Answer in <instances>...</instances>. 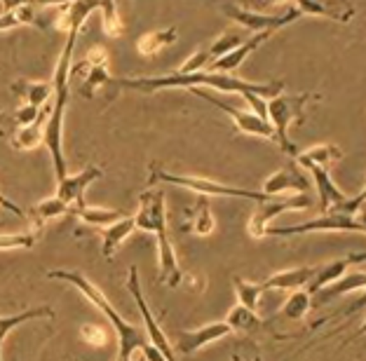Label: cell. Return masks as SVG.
<instances>
[{"label": "cell", "mask_w": 366, "mask_h": 361, "mask_svg": "<svg viewBox=\"0 0 366 361\" xmlns=\"http://www.w3.org/2000/svg\"><path fill=\"white\" fill-rule=\"evenodd\" d=\"M108 66H111V56H108V49L102 45L89 47V52L85 59L78 64L76 73L82 75V85H80V97L85 99H94V94L102 87L111 85V73H108Z\"/></svg>", "instance_id": "cell-12"}, {"label": "cell", "mask_w": 366, "mask_h": 361, "mask_svg": "<svg viewBox=\"0 0 366 361\" xmlns=\"http://www.w3.org/2000/svg\"><path fill=\"white\" fill-rule=\"evenodd\" d=\"M31 5L40 7V10H52V7H64V5H71L73 0H29Z\"/></svg>", "instance_id": "cell-41"}, {"label": "cell", "mask_w": 366, "mask_h": 361, "mask_svg": "<svg viewBox=\"0 0 366 361\" xmlns=\"http://www.w3.org/2000/svg\"><path fill=\"white\" fill-rule=\"evenodd\" d=\"M78 33L76 29L69 31L66 45L61 49V56L56 61L54 78H52V99H49V113L43 127V144L47 146L49 155L54 162V174L56 181H61L66 176V157H64V117H66V106H69V80H71V66H73V49L78 43Z\"/></svg>", "instance_id": "cell-2"}, {"label": "cell", "mask_w": 366, "mask_h": 361, "mask_svg": "<svg viewBox=\"0 0 366 361\" xmlns=\"http://www.w3.org/2000/svg\"><path fill=\"white\" fill-rule=\"evenodd\" d=\"M226 324L230 326V331H242V333H259L265 329V322L259 317V312L247 310L244 305H235L228 312Z\"/></svg>", "instance_id": "cell-29"}, {"label": "cell", "mask_w": 366, "mask_h": 361, "mask_svg": "<svg viewBox=\"0 0 366 361\" xmlns=\"http://www.w3.org/2000/svg\"><path fill=\"white\" fill-rule=\"evenodd\" d=\"M214 228H216V221H214L212 209H209V197L199 195L197 204L186 214L183 230H188V232H193V234H199V237H207V234L214 232Z\"/></svg>", "instance_id": "cell-22"}, {"label": "cell", "mask_w": 366, "mask_h": 361, "mask_svg": "<svg viewBox=\"0 0 366 361\" xmlns=\"http://www.w3.org/2000/svg\"><path fill=\"white\" fill-rule=\"evenodd\" d=\"M212 66V56H209V47L202 45L197 47L193 54H190L186 61L179 66V73H197V71H207Z\"/></svg>", "instance_id": "cell-37"}, {"label": "cell", "mask_w": 366, "mask_h": 361, "mask_svg": "<svg viewBox=\"0 0 366 361\" xmlns=\"http://www.w3.org/2000/svg\"><path fill=\"white\" fill-rule=\"evenodd\" d=\"M134 361H146V359H144V355H141V352H139V359H134Z\"/></svg>", "instance_id": "cell-44"}, {"label": "cell", "mask_w": 366, "mask_h": 361, "mask_svg": "<svg viewBox=\"0 0 366 361\" xmlns=\"http://www.w3.org/2000/svg\"><path fill=\"white\" fill-rule=\"evenodd\" d=\"M80 335H82V340H85L87 345H92V347H104L106 342H108L106 329H102V326H94V324H85V326H82Z\"/></svg>", "instance_id": "cell-38"}, {"label": "cell", "mask_w": 366, "mask_h": 361, "mask_svg": "<svg viewBox=\"0 0 366 361\" xmlns=\"http://www.w3.org/2000/svg\"><path fill=\"white\" fill-rule=\"evenodd\" d=\"M223 12H226L232 21H237L239 26H244L247 31L268 33V36L301 19V12H298L294 5L285 7V10H280V12H261V10H247V7H239V5H223Z\"/></svg>", "instance_id": "cell-9"}, {"label": "cell", "mask_w": 366, "mask_h": 361, "mask_svg": "<svg viewBox=\"0 0 366 361\" xmlns=\"http://www.w3.org/2000/svg\"><path fill=\"white\" fill-rule=\"evenodd\" d=\"M296 162L307 169V167H322V169H331L334 164H338L343 159V150L336 144H317L312 148L303 150V153H296Z\"/></svg>", "instance_id": "cell-21"}, {"label": "cell", "mask_w": 366, "mask_h": 361, "mask_svg": "<svg viewBox=\"0 0 366 361\" xmlns=\"http://www.w3.org/2000/svg\"><path fill=\"white\" fill-rule=\"evenodd\" d=\"M148 183H172V186H181L190 192H197L202 197H239V199H254V202H263L265 192L259 190H247V188H235L228 186L223 181L204 179V176H193V174H174L162 169V167L151 164V174H148Z\"/></svg>", "instance_id": "cell-5"}, {"label": "cell", "mask_w": 366, "mask_h": 361, "mask_svg": "<svg viewBox=\"0 0 366 361\" xmlns=\"http://www.w3.org/2000/svg\"><path fill=\"white\" fill-rule=\"evenodd\" d=\"M47 277L49 280L66 282V284H71V287H76L82 296H85L89 303L94 305L99 312L108 319V322H111L115 333H118V342H120V350H118L115 361H134L137 350L141 352L146 345H151L146 338V331H141V326H134V324H129L127 319H122V315L111 305V300H108L104 293L99 291V287H94V284H92L82 272H78V270H49Z\"/></svg>", "instance_id": "cell-4"}, {"label": "cell", "mask_w": 366, "mask_h": 361, "mask_svg": "<svg viewBox=\"0 0 366 361\" xmlns=\"http://www.w3.org/2000/svg\"><path fill=\"white\" fill-rule=\"evenodd\" d=\"M239 43H242V36L239 33H235V31H223L219 38L216 40H212L209 45V56H212V64L216 61V59H221L223 54H228L230 49H235Z\"/></svg>", "instance_id": "cell-36"}, {"label": "cell", "mask_w": 366, "mask_h": 361, "mask_svg": "<svg viewBox=\"0 0 366 361\" xmlns=\"http://www.w3.org/2000/svg\"><path fill=\"white\" fill-rule=\"evenodd\" d=\"M268 38H270L268 33H254V36L249 38V40H242V43H239L235 49H230L228 54H223L221 59H216L209 69L216 71V73H235L239 66L244 64V59L252 52H256V49H259Z\"/></svg>", "instance_id": "cell-18"}, {"label": "cell", "mask_w": 366, "mask_h": 361, "mask_svg": "<svg viewBox=\"0 0 366 361\" xmlns=\"http://www.w3.org/2000/svg\"><path fill=\"white\" fill-rule=\"evenodd\" d=\"M307 188H310V181L294 164H287L263 181L261 192H265V195H289V192H307Z\"/></svg>", "instance_id": "cell-17"}, {"label": "cell", "mask_w": 366, "mask_h": 361, "mask_svg": "<svg viewBox=\"0 0 366 361\" xmlns=\"http://www.w3.org/2000/svg\"><path fill=\"white\" fill-rule=\"evenodd\" d=\"M66 214H71V209H69V204H64L56 195L49 197V199H43V202L31 209L33 225H38V228H45L47 221H54V218L66 216Z\"/></svg>", "instance_id": "cell-31"}, {"label": "cell", "mask_w": 366, "mask_h": 361, "mask_svg": "<svg viewBox=\"0 0 366 361\" xmlns=\"http://www.w3.org/2000/svg\"><path fill=\"white\" fill-rule=\"evenodd\" d=\"M307 102H310V94H287V92H280L277 97L265 99V120L270 122L274 141L287 155H296V146L291 144L289 132L294 124L303 122V111Z\"/></svg>", "instance_id": "cell-6"}, {"label": "cell", "mask_w": 366, "mask_h": 361, "mask_svg": "<svg viewBox=\"0 0 366 361\" xmlns=\"http://www.w3.org/2000/svg\"><path fill=\"white\" fill-rule=\"evenodd\" d=\"M52 319L54 312L52 307L47 305H40V307H31V310H24V312H16V315H10V317H0V361H3V342L5 338L10 335V331H14L16 326L31 322V319Z\"/></svg>", "instance_id": "cell-26"}, {"label": "cell", "mask_w": 366, "mask_h": 361, "mask_svg": "<svg viewBox=\"0 0 366 361\" xmlns=\"http://www.w3.org/2000/svg\"><path fill=\"white\" fill-rule=\"evenodd\" d=\"M312 310V305H310V296H307L305 291H301L298 289L296 293H291V298L287 300L285 305H282V317L285 319H303L307 312Z\"/></svg>", "instance_id": "cell-35"}, {"label": "cell", "mask_w": 366, "mask_h": 361, "mask_svg": "<svg viewBox=\"0 0 366 361\" xmlns=\"http://www.w3.org/2000/svg\"><path fill=\"white\" fill-rule=\"evenodd\" d=\"M230 333L232 331H230V326L226 322H214V324L202 326V329H197V331H177L174 340H169V342H172L174 352L179 350V355L190 357V355H195V352H199L202 347L212 345V342L226 338V335H230Z\"/></svg>", "instance_id": "cell-13"}, {"label": "cell", "mask_w": 366, "mask_h": 361, "mask_svg": "<svg viewBox=\"0 0 366 361\" xmlns=\"http://www.w3.org/2000/svg\"><path fill=\"white\" fill-rule=\"evenodd\" d=\"M111 85L120 89H134L146 92V94H155L160 89H214V92H226V94L237 97H277L280 92H285V82H249L244 78H237L235 73H216V71H197V73H167V75H153V78H120L111 80Z\"/></svg>", "instance_id": "cell-1"}, {"label": "cell", "mask_w": 366, "mask_h": 361, "mask_svg": "<svg viewBox=\"0 0 366 361\" xmlns=\"http://www.w3.org/2000/svg\"><path fill=\"white\" fill-rule=\"evenodd\" d=\"M0 3H3V12H5V10H14L19 5H29V0H0Z\"/></svg>", "instance_id": "cell-43"}, {"label": "cell", "mask_w": 366, "mask_h": 361, "mask_svg": "<svg viewBox=\"0 0 366 361\" xmlns=\"http://www.w3.org/2000/svg\"><path fill=\"white\" fill-rule=\"evenodd\" d=\"M102 176H104V169L97 164H87L85 169L78 174H66L59 181V186H56V197H59L64 204H69V209L73 212L76 207L85 204V190L94 181L102 179Z\"/></svg>", "instance_id": "cell-14"}, {"label": "cell", "mask_w": 366, "mask_h": 361, "mask_svg": "<svg viewBox=\"0 0 366 361\" xmlns=\"http://www.w3.org/2000/svg\"><path fill=\"white\" fill-rule=\"evenodd\" d=\"M287 3H294V0H244V7H247V10H261L263 12V7L287 5Z\"/></svg>", "instance_id": "cell-40"}, {"label": "cell", "mask_w": 366, "mask_h": 361, "mask_svg": "<svg viewBox=\"0 0 366 361\" xmlns=\"http://www.w3.org/2000/svg\"><path fill=\"white\" fill-rule=\"evenodd\" d=\"M291 5L301 12V16H320L338 24H350L357 16L352 0H294Z\"/></svg>", "instance_id": "cell-15"}, {"label": "cell", "mask_w": 366, "mask_h": 361, "mask_svg": "<svg viewBox=\"0 0 366 361\" xmlns=\"http://www.w3.org/2000/svg\"><path fill=\"white\" fill-rule=\"evenodd\" d=\"M315 202L312 197L307 195V192H289V195H268L259 202L256 207V212L249 218V225L247 230L252 234L254 239H263L265 237V230H268L270 221H274L280 214L285 212H305V209H310Z\"/></svg>", "instance_id": "cell-8"}, {"label": "cell", "mask_w": 366, "mask_h": 361, "mask_svg": "<svg viewBox=\"0 0 366 361\" xmlns=\"http://www.w3.org/2000/svg\"><path fill=\"white\" fill-rule=\"evenodd\" d=\"M97 10L102 12V26H104V33L108 38H120L122 31H124V21L118 12V5H115V0H99Z\"/></svg>", "instance_id": "cell-32"}, {"label": "cell", "mask_w": 366, "mask_h": 361, "mask_svg": "<svg viewBox=\"0 0 366 361\" xmlns=\"http://www.w3.org/2000/svg\"><path fill=\"white\" fill-rule=\"evenodd\" d=\"M307 172H310L315 188H317V199H320L322 214H327V212L347 214V216H360L362 214L366 190H362L360 195H355V197H347L345 192L334 183L329 169H322V167H307Z\"/></svg>", "instance_id": "cell-7"}, {"label": "cell", "mask_w": 366, "mask_h": 361, "mask_svg": "<svg viewBox=\"0 0 366 361\" xmlns=\"http://www.w3.org/2000/svg\"><path fill=\"white\" fill-rule=\"evenodd\" d=\"M71 214L78 216L82 223L94 225V228H108V225L118 223L120 218L127 216L124 212H118V209H102V207H87V204L76 207Z\"/></svg>", "instance_id": "cell-28"}, {"label": "cell", "mask_w": 366, "mask_h": 361, "mask_svg": "<svg viewBox=\"0 0 366 361\" xmlns=\"http://www.w3.org/2000/svg\"><path fill=\"white\" fill-rule=\"evenodd\" d=\"M134 216H124L120 218L118 223L108 225V228H104V242H102V251L106 258H113L115 251H118L122 247V242L129 237L132 232H134Z\"/></svg>", "instance_id": "cell-25"}, {"label": "cell", "mask_w": 366, "mask_h": 361, "mask_svg": "<svg viewBox=\"0 0 366 361\" xmlns=\"http://www.w3.org/2000/svg\"><path fill=\"white\" fill-rule=\"evenodd\" d=\"M43 228L33 225L26 232H14V234H0V251H14V249H33L40 242Z\"/></svg>", "instance_id": "cell-33"}, {"label": "cell", "mask_w": 366, "mask_h": 361, "mask_svg": "<svg viewBox=\"0 0 366 361\" xmlns=\"http://www.w3.org/2000/svg\"><path fill=\"white\" fill-rule=\"evenodd\" d=\"M179 40V31L169 26V29H157V31H148L146 36H141L137 40V52L141 56H155L160 54L162 49L172 47Z\"/></svg>", "instance_id": "cell-23"}, {"label": "cell", "mask_w": 366, "mask_h": 361, "mask_svg": "<svg viewBox=\"0 0 366 361\" xmlns=\"http://www.w3.org/2000/svg\"><path fill=\"white\" fill-rule=\"evenodd\" d=\"M40 7L36 5H19L14 10H5L0 14V31H10V29H19V26H31V24H40L38 19Z\"/></svg>", "instance_id": "cell-30"}, {"label": "cell", "mask_w": 366, "mask_h": 361, "mask_svg": "<svg viewBox=\"0 0 366 361\" xmlns=\"http://www.w3.org/2000/svg\"><path fill=\"white\" fill-rule=\"evenodd\" d=\"M14 92L24 97V104L43 108L52 99V82L47 80H19L14 82Z\"/></svg>", "instance_id": "cell-27"}, {"label": "cell", "mask_w": 366, "mask_h": 361, "mask_svg": "<svg viewBox=\"0 0 366 361\" xmlns=\"http://www.w3.org/2000/svg\"><path fill=\"white\" fill-rule=\"evenodd\" d=\"M190 94H195L199 99H204L207 104H212L214 108H219V111H223L232 122H235V129L242 132V134H249V137H261V139H274V132L270 127V122L265 120V117L256 115L252 111H242V108H235L230 106L228 102H223V99H219L216 94H212V92L207 89H188Z\"/></svg>", "instance_id": "cell-11"}, {"label": "cell", "mask_w": 366, "mask_h": 361, "mask_svg": "<svg viewBox=\"0 0 366 361\" xmlns=\"http://www.w3.org/2000/svg\"><path fill=\"white\" fill-rule=\"evenodd\" d=\"M312 275H315V265L289 267V270H280L270 275L268 280L261 282V287L263 291H298L310 282Z\"/></svg>", "instance_id": "cell-19"}, {"label": "cell", "mask_w": 366, "mask_h": 361, "mask_svg": "<svg viewBox=\"0 0 366 361\" xmlns=\"http://www.w3.org/2000/svg\"><path fill=\"white\" fill-rule=\"evenodd\" d=\"M47 113H49V104L43 106V111H40V117H38L36 122L26 124V127H19V129L14 132L12 146L16 150H36L40 144H43V127H45Z\"/></svg>", "instance_id": "cell-24"}, {"label": "cell", "mask_w": 366, "mask_h": 361, "mask_svg": "<svg viewBox=\"0 0 366 361\" xmlns=\"http://www.w3.org/2000/svg\"><path fill=\"white\" fill-rule=\"evenodd\" d=\"M364 287H366V275L362 270H357L352 275L340 277V280L327 284V287H322L317 293H312V296H310V305L312 307H320L324 303H329V300L343 296V293H350L355 289H364Z\"/></svg>", "instance_id": "cell-20"}, {"label": "cell", "mask_w": 366, "mask_h": 361, "mask_svg": "<svg viewBox=\"0 0 366 361\" xmlns=\"http://www.w3.org/2000/svg\"><path fill=\"white\" fill-rule=\"evenodd\" d=\"M40 111L43 108H36V106H29V104H24L19 106L14 111V122L19 124V127H26V124H33L40 117Z\"/></svg>", "instance_id": "cell-39"}, {"label": "cell", "mask_w": 366, "mask_h": 361, "mask_svg": "<svg viewBox=\"0 0 366 361\" xmlns=\"http://www.w3.org/2000/svg\"><path fill=\"white\" fill-rule=\"evenodd\" d=\"M134 228L144 232H153L157 239V265H160V284L177 289L183 282V270L177 260L167 230V212H164V192L146 190L139 197V212L134 216Z\"/></svg>", "instance_id": "cell-3"}, {"label": "cell", "mask_w": 366, "mask_h": 361, "mask_svg": "<svg viewBox=\"0 0 366 361\" xmlns=\"http://www.w3.org/2000/svg\"><path fill=\"white\" fill-rule=\"evenodd\" d=\"M366 232V225L362 223L360 216H347V214H334L327 212L320 218H312L307 223H298V225H282V228H272L268 225L265 230V237H289V234H305V232Z\"/></svg>", "instance_id": "cell-10"}, {"label": "cell", "mask_w": 366, "mask_h": 361, "mask_svg": "<svg viewBox=\"0 0 366 361\" xmlns=\"http://www.w3.org/2000/svg\"><path fill=\"white\" fill-rule=\"evenodd\" d=\"M366 260V254H352L347 258H338V260H331L327 265H320L315 267V275L310 277V282L305 284V293L307 296H312V293H317L322 287H327V284L340 280L343 275H347L352 265H362Z\"/></svg>", "instance_id": "cell-16"}, {"label": "cell", "mask_w": 366, "mask_h": 361, "mask_svg": "<svg viewBox=\"0 0 366 361\" xmlns=\"http://www.w3.org/2000/svg\"><path fill=\"white\" fill-rule=\"evenodd\" d=\"M235 291H237V300H239V305H244L247 310H259V300L263 296V287L261 284H256V282H247L242 280V277H235Z\"/></svg>", "instance_id": "cell-34"}, {"label": "cell", "mask_w": 366, "mask_h": 361, "mask_svg": "<svg viewBox=\"0 0 366 361\" xmlns=\"http://www.w3.org/2000/svg\"><path fill=\"white\" fill-rule=\"evenodd\" d=\"M0 204H3L5 209H10V212H14L16 216H24V212H21V209H19V207H16L14 202H10V199H7L5 195H0Z\"/></svg>", "instance_id": "cell-42"}]
</instances>
